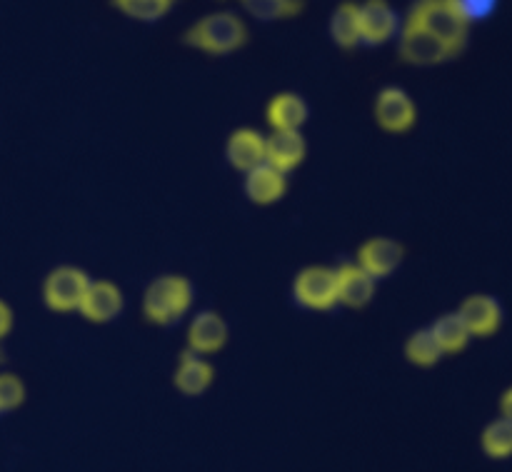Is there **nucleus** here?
I'll return each instance as SVG.
<instances>
[{
  "instance_id": "7ed1b4c3",
  "label": "nucleus",
  "mask_w": 512,
  "mask_h": 472,
  "mask_svg": "<svg viewBox=\"0 0 512 472\" xmlns=\"http://www.w3.org/2000/svg\"><path fill=\"white\" fill-rule=\"evenodd\" d=\"M405 15L440 40L455 58H460L470 45V25L463 23L445 0H413Z\"/></svg>"
},
{
  "instance_id": "4be33fe9",
  "label": "nucleus",
  "mask_w": 512,
  "mask_h": 472,
  "mask_svg": "<svg viewBox=\"0 0 512 472\" xmlns=\"http://www.w3.org/2000/svg\"><path fill=\"white\" fill-rule=\"evenodd\" d=\"M175 5H178V0H110V8L143 25L160 23L165 15L173 13Z\"/></svg>"
},
{
  "instance_id": "f8f14e48",
  "label": "nucleus",
  "mask_w": 512,
  "mask_h": 472,
  "mask_svg": "<svg viewBox=\"0 0 512 472\" xmlns=\"http://www.w3.org/2000/svg\"><path fill=\"white\" fill-rule=\"evenodd\" d=\"M335 283H338V305L350 310L368 308L378 293V280L365 273L358 263L338 265Z\"/></svg>"
},
{
  "instance_id": "9b49d317",
  "label": "nucleus",
  "mask_w": 512,
  "mask_h": 472,
  "mask_svg": "<svg viewBox=\"0 0 512 472\" xmlns=\"http://www.w3.org/2000/svg\"><path fill=\"white\" fill-rule=\"evenodd\" d=\"M458 313H460V318L465 320V325H468V330L473 338H493L505 320L500 300L495 298V295H488V293L468 295V298L460 303Z\"/></svg>"
},
{
  "instance_id": "aec40b11",
  "label": "nucleus",
  "mask_w": 512,
  "mask_h": 472,
  "mask_svg": "<svg viewBox=\"0 0 512 472\" xmlns=\"http://www.w3.org/2000/svg\"><path fill=\"white\" fill-rule=\"evenodd\" d=\"M430 330H433L443 355L463 353V350L470 345V340H473V335H470L468 325H465V320L460 318L458 310H455V313L440 315V318L430 325Z\"/></svg>"
},
{
  "instance_id": "412c9836",
  "label": "nucleus",
  "mask_w": 512,
  "mask_h": 472,
  "mask_svg": "<svg viewBox=\"0 0 512 472\" xmlns=\"http://www.w3.org/2000/svg\"><path fill=\"white\" fill-rule=\"evenodd\" d=\"M248 18L258 23H278L303 15L305 0H235Z\"/></svg>"
},
{
  "instance_id": "f3484780",
  "label": "nucleus",
  "mask_w": 512,
  "mask_h": 472,
  "mask_svg": "<svg viewBox=\"0 0 512 472\" xmlns=\"http://www.w3.org/2000/svg\"><path fill=\"white\" fill-rule=\"evenodd\" d=\"M288 193V175L275 170L273 165L260 163L258 168L245 173V195L255 205H275Z\"/></svg>"
},
{
  "instance_id": "cd10ccee",
  "label": "nucleus",
  "mask_w": 512,
  "mask_h": 472,
  "mask_svg": "<svg viewBox=\"0 0 512 472\" xmlns=\"http://www.w3.org/2000/svg\"><path fill=\"white\" fill-rule=\"evenodd\" d=\"M0 363H3V350H0Z\"/></svg>"
},
{
  "instance_id": "1a4fd4ad",
  "label": "nucleus",
  "mask_w": 512,
  "mask_h": 472,
  "mask_svg": "<svg viewBox=\"0 0 512 472\" xmlns=\"http://www.w3.org/2000/svg\"><path fill=\"white\" fill-rule=\"evenodd\" d=\"M405 260V248L395 238H368L358 248L355 255V263L365 270L368 275H373L375 280H385L395 273V270L403 265Z\"/></svg>"
},
{
  "instance_id": "423d86ee",
  "label": "nucleus",
  "mask_w": 512,
  "mask_h": 472,
  "mask_svg": "<svg viewBox=\"0 0 512 472\" xmlns=\"http://www.w3.org/2000/svg\"><path fill=\"white\" fill-rule=\"evenodd\" d=\"M90 285V275L75 265H60L50 270L43 283V303L50 313H78L83 295Z\"/></svg>"
},
{
  "instance_id": "5701e85b",
  "label": "nucleus",
  "mask_w": 512,
  "mask_h": 472,
  "mask_svg": "<svg viewBox=\"0 0 512 472\" xmlns=\"http://www.w3.org/2000/svg\"><path fill=\"white\" fill-rule=\"evenodd\" d=\"M405 358L415 368H435L443 360V350H440L438 340H435L433 330L420 328L405 340Z\"/></svg>"
},
{
  "instance_id": "9d476101",
  "label": "nucleus",
  "mask_w": 512,
  "mask_h": 472,
  "mask_svg": "<svg viewBox=\"0 0 512 472\" xmlns=\"http://www.w3.org/2000/svg\"><path fill=\"white\" fill-rule=\"evenodd\" d=\"M123 308H125V298H123V290H120L118 285L110 283V280H90L78 313L83 315L88 323L105 325V323H113V320L123 313Z\"/></svg>"
},
{
  "instance_id": "6e6552de",
  "label": "nucleus",
  "mask_w": 512,
  "mask_h": 472,
  "mask_svg": "<svg viewBox=\"0 0 512 472\" xmlns=\"http://www.w3.org/2000/svg\"><path fill=\"white\" fill-rule=\"evenodd\" d=\"M400 15L388 0H363L358 3V33L365 48H383L395 40L400 30Z\"/></svg>"
},
{
  "instance_id": "39448f33",
  "label": "nucleus",
  "mask_w": 512,
  "mask_h": 472,
  "mask_svg": "<svg viewBox=\"0 0 512 472\" xmlns=\"http://www.w3.org/2000/svg\"><path fill=\"white\" fill-rule=\"evenodd\" d=\"M293 300L310 313H328L338 308V283L335 268L308 265L293 280Z\"/></svg>"
},
{
  "instance_id": "393cba45",
  "label": "nucleus",
  "mask_w": 512,
  "mask_h": 472,
  "mask_svg": "<svg viewBox=\"0 0 512 472\" xmlns=\"http://www.w3.org/2000/svg\"><path fill=\"white\" fill-rule=\"evenodd\" d=\"M445 3L460 15L463 23H468L473 28V25L485 23V20H490L498 13L500 0H445Z\"/></svg>"
},
{
  "instance_id": "bb28decb",
  "label": "nucleus",
  "mask_w": 512,
  "mask_h": 472,
  "mask_svg": "<svg viewBox=\"0 0 512 472\" xmlns=\"http://www.w3.org/2000/svg\"><path fill=\"white\" fill-rule=\"evenodd\" d=\"M10 330H13V310L5 300H0V340L8 338Z\"/></svg>"
},
{
  "instance_id": "4468645a",
  "label": "nucleus",
  "mask_w": 512,
  "mask_h": 472,
  "mask_svg": "<svg viewBox=\"0 0 512 472\" xmlns=\"http://www.w3.org/2000/svg\"><path fill=\"white\" fill-rule=\"evenodd\" d=\"M228 335L230 328L223 315L215 310H200L188 325V350L198 355H213L225 348Z\"/></svg>"
},
{
  "instance_id": "a878e982",
  "label": "nucleus",
  "mask_w": 512,
  "mask_h": 472,
  "mask_svg": "<svg viewBox=\"0 0 512 472\" xmlns=\"http://www.w3.org/2000/svg\"><path fill=\"white\" fill-rule=\"evenodd\" d=\"M25 403V383L13 373H0V415L13 413Z\"/></svg>"
},
{
  "instance_id": "f257e3e1",
  "label": "nucleus",
  "mask_w": 512,
  "mask_h": 472,
  "mask_svg": "<svg viewBox=\"0 0 512 472\" xmlns=\"http://www.w3.org/2000/svg\"><path fill=\"white\" fill-rule=\"evenodd\" d=\"M180 40L185 48L223 58V55H233L248 45L250 28L243 15L235 10H215V13H205L203 18L195 20Z\"/></svg>"
},
{
  "instance_id": "2eb2a0df",
  "label": "nucleus",
  "mask_w": 512,
  "mask_h": 472,
  "mask_svg": "<svg viewBox=\"0 0 512 472\" xmlns=\"http://www.w3.org/2000/svg\"><path fill=\"white\" fill-rule=\"evenodd\" d=\"M225 158L230 168L240 170L243 175L258 168L260 163H265V135L255 128L233 130L225 143Z\"/></svg>"
},
{
  "instance_id": "20e7f679",
  "label": "nucleus",
  "mask_w": 512,
  "mask_h": 472,
  "mask_svg": "<svg viewBox=\"0 0 512 472\" xmlns=\"http://www.w3.org/2000/svg\"><path fill=\"white\" fill-rule=\"evenodd\" d=\"M395 40H398L400 60L408 65H415V68H435V65L455 60V55L440 40H435L428 30L420 28L408 15L400 20V30L395 35Z\"/></svg>"
},
{
  "instance_id": "dca6fc26",
  "label": "nucleus",
  "mask_w": 512,
  "mask_h": 472,
  "mask_svg": "<svg viewBox=\"0 0 512 472\" xmlns=\"http://www.w3.org/2000/svg\"><path fill=\"white\" fill-rule=\"evenodd\" d=\"M215 380L213 365L205 360V355L185 350L178 360V368L173 373V385L188 398H198V395L208 393V388Z\"/></svg>"
},
{
  "instance_id": "b1692460",
  "label": "nucleus",
  "mask_w": 512,
  "mask_h": 472,
  "mask_svg": "<svg viewBox=\"0 0 512 472\" xmlns=\"http://www.w3.org/2000/svg\"><path fill=\"white\" fill-rule=\"evenodd\" d=\"M480 445H483V453L490 460H508L512 453V418L500 415L498 420L485 425Z\"/></svg>"
},
{
  "instance_id": "a211bd4d",
  "label": "nucleus",
  "mask_w": 512,
  "mask_h": 472,
  "mask_svg": "<svg viewBox=\"0 0 512 472\" xmlns=\"http://www.w3.org/2000/svg\"><path fill=\"white\" fill-rule=\"evenodd\" d=\"M308 115V103L303 95L293 93V90L273 95L265 108V120H268L270 130H300L308 123Z\"/></svg>"
},
{
  "instance_id": "6ab92c4d",
  "label": "nucleus",
  "mask_w": 512,
  "mask_h": 472,
  "mask_svg": "<svg viewBox=\"0 0 512 472\" xmlns=\"http://www.w3.org/2000/svg\"><path fill=\"white\" fill-rule=\"evenodd\" d=\"M328 33L330 40H333L340 50L360 48L358 3H355V0H343V3L335 5V10L330 13Z\"/></svg>"
},
{
  "instance_id": "ddd939ff",
  "label": "nucleus",
  "mask_w": 512,
  "mask_h": 472,
  "mask_svg": "<svg viewBox=\"0 0 512 472\" xmlns=\"http://www.w3.org/2000/svg\"><path fill=\"white\" fill-rule=\"evenodd\" d=\"M308 155V140L300 130H273L265 135V163L280 173H293Z\"/></svg>"
},
{
  "instance_id": "0eeeda50",
  "label": "nucleus",
  "mask_w": 512,
  "mask_h": 472,
  "mask_svg": "<svg viewBox=\"0 0 512 472\" xmlns=\"http://www.w3.org/2000/svg\"><path fill=\"white\" fill-rule=\"evenodd\" d=\"M375 123L390 135H405L415 128L418 123V105H415L413 95L408 90L398 88V85H388L375 95L373 103Z\"/></svg>"
},
{
  "instance_id": "f03ea898",
  "label": "nucleus",
  "mask_w": 512,
  "mask_h": 472,
  "mask_svg": "<svg viewBox=\"0 0 512 472\" xmlns=\"http://www.w3.org/2000/svg\"><path fill=\"white\" fill-rule=\"evenodd\" d=\"M195 288L185 275H160L145 288L143 318L150 325L170 328L193 308Z\"/></svg>"
}]
</instances>
